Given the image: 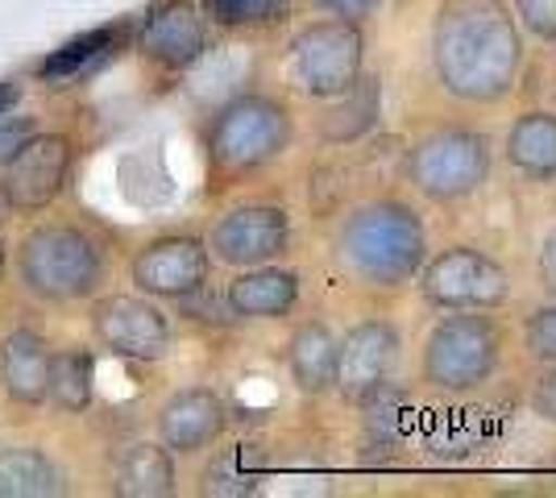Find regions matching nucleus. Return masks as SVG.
Here are the masks:
<instances>
[{"mask_svg": "<svg viewBox=\"0 0 556 498\" xmlns=\"http://www.w3.org/2000/svg\"><path fill=\"white\" fill-rule=\"evenodd\" d=\"M232 320H282L300 304V274L287 266H245L225 291Z\"/></svg>", "mask_w": 556, "mask_h": 498, "instance_id": "a211bd4d", "label": "nucleus"}, {"mask_svg": "<svg viewBox=\"0 0 556 498\" xmlns=\"http://www.w3.org/2000/svg\"><path fill=\"white\" fill-rule=\"evenodd\" d=\"M257 470H262V457L254 445L220 449L204 470V490L208 495H250L257 490Z\"/></svg>", "mask_w": 556, "mask_h": 498, "instance_id": "a878e982", "label": "nucleus"}, {"mask_svg": "<svg viewBox=\"0 0 556 498\" xmlns=\"http://www.w3.org/2000/svg\"><path fill=\"white\" fill-rule=\"evenodd\" d=\"M17 84H0V117H4V113H9V108H13V104H17Z\"/></svg>", "mask_w": 556, "mask_h": 498, "instance_id": "72a5a7b5", "label": "nucleus"}, {"mask_svg": "<svg viewBox=\"0 0 556 498\" xmlns=\"http://www.w3.org/2000/svg\"><path fill=\"white\" fill-rule=\"evenodd\" d=\"M416 286L419 299L432 311H498L515 295L507 266L473 241H457L428 254Z\"/></svg>", "mask_w": 556, "mask_h": 498, "instance_id": "423d86ee", "label": "nucleus"}, {"mask_svg": "<svg viewBox=\"0 0 556 498\" xmlns=\"http://www.w3.org/2000/svg\"><path fill=\"white\" fill-rule=\"evenodd\" d=\"M116 490L134 498H163L175 490V461L166 445H134L116 461Z\"/></svg>", "mask_w": 556, "mask_h": 498, "instance_id": "4be33fe9", "label": "nucleus"}, {"mask_svg": "<svg viewBox=\"0 0 556 498\" xmlns=\"http://www.w3.org/2000/svg\"><path fill=\"white\" fill-rule=\"evenodd\" d=\"M510 13L523 38H532L540 47H556V0H510Z\"/></svg>", "mask_w": 556, "mask_h": 498, "instance_id": "c85d7f7f", "label": "nucleus"}, {"mask_svg": "<svg viewBox=\"0 0 556 498\" xmlns=\"http://www.w3.org/2000/svg\"><path fill=\"white\" fill-rule=\"evenodd\" d=\"M287 72L291 84L300 88L307 100H337L345 95L362 72H366V34L357 22H328L303 25L291 38V54H287Z\"/></svg>", "mask_w": 556, "mask_h": 498, "instance_id": "0eeeda50", "label": "nucleus"}, {"mask_svg": "<svg viewBox=\"0 0 556 498\" xmlns=\"http://www.w3.org/2000/svg\"><path fill=\"white\" fill-rule=\"evenodd\" d=\"M519 345H523V354L532 357L535 366H556V299H544L540 308L523 316Z\"/></svg>", "mask_w": 556, "mask_h": 498, "instance_id": "cd10ccee", "label": "nucleus"}, {"mask_svg": "<svg viewBox=\"0 0 556 498\" xmlns=\"http://www.w3.org/2000/svg\"><path fill=\"white\" fill-rule=\"evenodd\" d=\"M295 138L291 108L275 95H237L208 129V163L216 179H245L278 163Z\"/></svg>", "mask_w": 556, "mask_h": 498, "instance_id": "39448f33", "label": "nucleus"}, {"mask_svg": "<svg viewBox=\"0 0 556 498\" xmlns=\"http://www.w3.org/2000/svg\"><path fill=\"white\" fill-rule=\"evenodd\" d=\"M528 407L540 424L556 427V366H540L532 391H528Z\"/></svg>", "mask_w": 556, "mask_h": 498, "instance_id": "7c9ffc66", "label": "nucleus"}, {"mask_svg": "<svg viewBox=\"0 0 556 498\" xmlns=\"http://www.w3.org/2000/svg\"><path fill=\"white\" fill-rule=\"evenodd\" d=\"M403 366V332L387 316H366L337 341V379L332 391L353 404L370 386L387 382Z\"/></svg>", "mask_w": 556, "mask_h": 498, "instance_id": "1a4fd4ad", "label": "nucleus"}, {"mask_svg": "<svg viewBox=\"0 0 556 498\" xmlns=\"http://www.w3.org/2000/svg\"><path fill=\"white\" fill-rule=\"evenodd\" d=\"M138 47L150 63H159L166 72H187L191 63H200L208 50V25H204L200 4H191V0L154 4L141 22Z\"/></svg>", "mask_w": 556, "mask_h": 498, "instance_id": "f8f14e48", "label": "nucleus"}, {"mask_svg": "<svg viewBox=\"0 0 556 498\" xmlns=\"http://www.w3.org/2000/svg\"><path fill=\"white\" fill-rule=\"evenodd\" d=\"M353 404L362 407V449H366V457H378V465H387L391 457L407 449L416 399L403 382H378L366 395H357Z\"/></svg>", "mask_w": 556, "mask_h": 498, "instance_id": "2eb2a0df", "label": "nucleus"}, {"mask_svg": "<svg viewBox=\"0 0 556 498\" xmlns=\"http://www.w3.org/2000/svg\"><path fill=\"white\" fill-rule=\"evenodd\" d=\"M320 13H328V17H341V22H357L366 25L382 9V0H312Z\"/></svg>", "mask_w": 556, "mask_h": 498, "instance_id": "473e14b6", "label": "nucleus"}, {"mask_svg": "<svg viewBox=\"0 0 556 498\" xmlns=\"http://www.w3.org/2000/svg\"><path fill=\"white\" fill-rule=\"evenodd\" d=\"M403 183L432 208H457L482 195L494 175V138L473 125H437L412 138L399 166Z\"/></svg>", "mask_w": 556, "mask_h": 498, "instance_id": "20e7f679", "label": "nucleus"}, {"mask_svg": "<svg viewBox=\"0 0 556 498\" xmlns=\"http://www.w3.org/2000/svg\"><path fill=\"white\" fill-rule=\"evenodd\" d=\"M200 13L220 29H270L291 22L295 0H200Z\"/></svg>", "mask_w": 556, "mask_h": 498, "instance_id": "b1692460", "label": "nucleus"}, {"mask_svg": "<svg viewBox=\"0 0 556 498\" xmlns=\"http://www.w3.org/2000/svg\"><path fill=\"white\" fill-rule=\"evenodd\" d=\"M325 117H320V142L325 145H353L370 138L382 125V75L362 72V79L337 100H325Z\"/></svg>", "mask_w": 556, "mask_h": 498, "instance_id": "6ab92c4d", "label": "nucleus"}, {"mask_svg": "<svg viewBox=\"0 0 556 498\" xmlns=\"http://www.w3.org/2000/svg\"><path fill=\"white\" fill-rule=\"evenodd\" d=\"M104 50H113V29L79 34V38H71L67 47H59L47 63H42V79H50V84L75 79L79 72H88L92 63H100V59H104Z\"/></svg>", "mask_w": 556, "mask_h": 498, "instance_id": "bb28decb", "label": "nucleus"}, {"mask_svg": "<svg viewBox=\"0 0 556 498\" xmlns=\"http://www.w3.org/2000/svg\"><path fill=\"white\" fill-rule=\"evenodd\" d=\"M229 424V411L220 404V395L208 386H191L179 391L175 399H166L159 411V436L170 452H200L220 440V432Z\"/></svg>", "mask_w": 556, "mask_h": 498, "instance_id": "dca6fc26", "label": "nucleus"}, {"mask_svg": "<svg viewBox=\"0 0 556 498\" xmlns=\"http://www.w3.org/2000/svg\"><path fill=\"white\" fill-rule=\"evenodd\" d=\"M22 274L29 291H38L47 299H84L100 283L104 258L88 233L50 225V229H38L25 238Z\"/></svg>", "mask_w": 556, "mask_h": 498, "instance_id": "6e6552de", "label": "nucleus"}, {"mask_svg": "<svg viewBox=\"0 0 556 498\" xmlns=\"http://www.w3.org/2000/svg\"><path fill=\"white\" fill-rule=\"evenodd\" d=\"M212 254L204 241L195 238H163L150 241L134 258V283L146 295H159V299H184L191 291L208 283Z\"/></svg>", "mask_w": 556, "mask_h": 498, "instance_id": "ddd939ff", "label": "nucleus"}, {"mask_svg": "<svg viewBox=\"0 0 556 498\" xmlns=\"http://www.w3.org/2000/svg\"><path fill=\"white\" fill-rule=\"evenodd\" d=\"M92 329L104 349L134 361H159L170 349V324L150 299L138 295H113L92 316Z\"/></svg>", "mask_w": 556, "mask_h": 498, "instance_id": "9b49d317", "label": "nucleus"}, {"mask_svg": "<svg viewBox=\"0 0 556 498\" xmlns=\"http://www.w3.org/2000/svg\"><path fill=\"white\" fill-rule=\"evenodd\" d=\"M428 59L448 100L490 108L519 88L528 38L507 0H441L428 29Z\"/></svg>", "mask_w": 556, "mask_h": 498, "instance_id": "f257e3e1", "label": "nucleus"}, {"mask_svg": "<svg viewBox=\"0 0 556 498\" xmlns=\"http://www.w3.org/2000/svg\"><path fill=\"white\" fill-rule=\"evenodd\" d=\"M337 332L328 329L325 320H303L300 329L291 332L287 341V370H291V382L300 386L303 395L320 399L332 391V379H337Z\"/></svg>", "mask_w": 556, "mask_h": 498, "instance_id": "aec40b11", "label": "nucleus"}, {"mask_svg": "<svg viewBox=\"0 0 556 498\" xmlns=\"http://www.w3.org/2000/svg\"><path fill=\"white\" fill-rule=\"evenodd\" d=\"M71 163V145L67 138H54V133H34L22 145V154L9 163V179H4V200L13 208H47L50 200L63 191Z\"/></svg>", "mask_w": 556, "mask_h": 498, "instance_id": "4468645a", "label": "nucleus"}, {"mask_svg": "<svg viewBox=\"0 0 556 498\" xmlns=\"http://www.w3.org/2000/svg\"><path fill=\"white\" fill-rule=\"evenodd\" d=\"M503 163L528 188H556V113L528 108L503 133Z\"/></svg>", "mask_w": 556, "mask_h": 498, "instance_id": "f3484780", "label": "nucleus"}, {"mask_svg": "<svg viewBox=\"0 0 556 498\" xmlns=\"http://www.w3.org/2000/svg\"><path fill=\"white\" fill-rule=\"evenodd\" d=\"M507 357V324L498 311H441L419 341V382L437 395H478L498 379Z\"/></svg>", "mask_w": 556, "mask_h": 498, "instance_id": "7ed1b4c3", "label": "nucleus"}, {"mask_svg": "<svg viewBox=\"0 0 556 498\" xmlns=\"http://www.w3.org/2000/svg\"><path fill=\"white\" fill-rule=\"evenodd\" d=\"M0 274H4V241H0Z\"/></svg>", "mask_w": 556, "mask_h": 498, "instance_id": "f704fd0d", "label": "nucleus"}, {"mask_svg": "<svg viewBox=\"0 0 556 498\" xmlns=\"http://www.w3.org/2000/svg\"><path fill=\"white\" fill-rule=\"evenodd\" d=\"M38 129H34V120L25 117H13V120H0V166H9L17 154H22V145L34 138Z\"/></svg>", "mask_w": 556, "mask_h": 498, "instance_id": "2f4dec72", "label": "nucleus"}, {"mask_svg": "<svg viewBox=\"0 0 556 498\" xmlns=\"http://www.w3.org/2000/svg\"><path fill=\"white\" fill-rule=\"evenodd\" d=\"M0 374H4V391L17 399V404L34 407L47 399V382H50V354L47 341L38 332H13L4 345H0Z\"/></svg>", "mask_w": 556, "mask_h": 498, "instance_id": "412c9836", "label": "nucleus"}, {"mask_svg": "<svg viewBox=\"0 0 556 498\" xmlns=\"http://www.w3.org/2000/svg\"><path fill=\"white\" fill-rule=\"evenodd\" d=\"M428 225L412 200L370 195L353 204L332 229V266L366 295H394L416 283L428 261Z\"/></svg>", "mask_w": 556, "mask_h": 498, "instance_id": "f03ea898", "label": "nucleus"}, {"mask_svg": "<svg viewBox=\"0 0 556 498\" xmlns=\"http://www.w3.org/2000/svg\"><path fill=\"white\" fill-rule=\"evenodd\" d=\"M92 370L96 361L84 349H67V354L50 357L47 395L59 407H67V411H84L92 404Z\"/></svg>", "mask_w": 556, "mask_h": 498, "instance_id": "393cba45", "label": "nucleus"}, {"mask_svg": "<svg viewBox=\"0 0 556 498\" xmlns=\"http://www.w3.org/2000/svg\"><path fill=\"white\" fill-rule=\"evenodd\" d=\"M535 286L544 299H556V225H548L540 241H535V258H532Z\"/></svg>", "mask_w": 556, "mask_h": 498, "instance_id": "c756f323", "label": "nucleus"}, {"mask_svg": "<svg viewBox=\"0 0 556 498\" xmlns=\"http://www.w3.org/2000/svg\"><path fill=\"white\" fill-rule=\"evenodd\" d=\"M59 490V474L42 452L9 449L0 452V498H42Z\"/></svg>", "mask_w": 556, "mask_h": 498, "instance_id": "5701e85b", "label": "nucleus"}, {"mask_svg": "<svg viewBox=\"0 0 556 498\" xmlns=\"http://www.w3.org/2000/svg\"><path fill=\"white\" fill-rule=\"evenodd\" d=\"M291 250V216L278 204H241L212 225L208 254L225 266H266Z\"/></svg>", "mask_w": 556, "mask_h": 498, "instance_id": "9d476101", "label": "nucleus"}]
</instances>
